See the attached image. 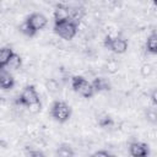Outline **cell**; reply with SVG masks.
I'll return each mask as SVG.
<instances>
[{
	"label": "cell",
	"mask_w": 157,
	"mask_h": 157,
	"mask_svg": "<svg viewBox=\"0 0 157 157\" xmlns=\"http://www.w3.org/2000/svg\"><path fill=\"white\" fill-rule=\"evenodd\" d=\"M109 157H118V156H115V155H109Z\"/></svg>",
	"instance_id": "obj_22"
},
{
	"label": "cell",
	"mask_w": 157,
	"mask_h": 157,
	"mask_svg": "<svg viewBox=\"0 0 157 157\" xmlns=\"http://www.w3.org/2000/svg\"><path fill=\"white\" fill-rule=\"evenodd\" d=\"M56 157H75V151L72 146L67 142H61L56 147Z\"/></svg>",
	"instance_id": "obj_12"
},
{
	"label": "cell",
	"mask_w": 157,
	"mask_h": 157,
	"mask_svg": "<svg viewBox=\"0 0 157 157\" xmlns=\"http://www.w3.org/2000/svg\"><path fill=\"white\" fill-rule=\"evenodd\" d=\"M103 45H104V48L112 50L115 54H124L129 48V43L125 38H123V37H110V36L104 37Z\"/></svg>",
	"instance_id": "obj_5"
},
{
	"label": "cell",
	"mask_w": 157,
	"mask_h": 157,
	"mask_svg": "<svg viewBox=\"0 0 157 157\" xmlns=\"http://www.w3.org/2000/svg\"><path fill=\"white\" fill-rule=\"evenodd\" d=\"M109 152L105 150H98L96 152H93L92 155H90V157H109Z\"/></svg>",
	"instance_id": "obj_18"
},
{
	"label": "cell",
	"mask_w": 157,
	"mask_h": 157,
	"mask_svg": "<svg viewBox=\"0 0 157 157\" xmlns=\"http://www.w3.org/2000/svg\"><path fill=\"white\" fill-rule=\"evenodd\" d=\"M129 153L131 157H148L150 146L142 141H132L129 145Z\"/></svg>",
	"instance_id": "obj_7"
},
{
	"label": "cell",
	"mask_w": 157,
	"mask_h": 157,
	"mask_svg": "<svg viewBox=\"0 0 157 157\" xmlns=\"http://www.w3.org/2000/svg\"><path fill=\"white\" fill-rule=\"evenodd\" d=\"M146 118H147V120L151 121L152 124H156V121H157L156 109H155V108H150V109H147V112H146Z\"/></svg>",
	"instance_id": "obj_17"
},
{
	"label": "cell",
	"mask_w": 157,
	"mask_h": 157,
	"mask_svg": "<svg viewBox=\"0 0 157 157\" xmlns=\"http://www.w3.org/2000/svg\"><path fill=\"white\" fill-rule=\"evenodd\" d=\"M97 124H98V126L105 129V128H108V126H112V125L114 124V120H113V118H112L109 114H105V113H104V114L98 115V118H97Z\"/></svg>",
	"instance_id": "obj_14"
},
{
	"label": "cell",
	"mask_w": 157,
	"mask_h": 157,
	"mask_svg": "<svg viewBox=\"0 0 157 157\" xmlns=\"http://www.w3.org/2000/svg\"><path fill=\"white\" fill-rule=\"evenodd\" d=\"M15 83H16L15 77L10 71H7L6 69L0 71V90H4V91L12 90Z\"/></svg>",
	"instance_id": "obj_9"
},
{
	"label": "cell",
	"mask_w": 157,
	"mask_h": 157,
	"mask_svg": "<svg viewBox=\"0 0 157 157\" xmlns=\"http://www.w3.org/2000/svg\"><path fill=\"white\" fill-rule=\"evenodd\" d=\"M151 101H152L153 105H156V104H157V99H156V90H153V91H152V94H151Z\"/></svg>",
	"instance_id": "obj_21"
},
{
	"label": "cell",
	"mask_w": 157,
	"mask_h": 157,
	"mask_svg": "<svg viewBox=\"0 0 157 157\" xmlns=\"http://www.w3.org/2000/svg\"><path fill=\"white\" fill-rule=\"evenodd\" d=\"M25 22L37 33L38 31H40V29H43V28L47 27V25H48V18H47L43 13H40V12H33V13H31L29 16L26 17Z\"/></svg>",
	"instance_id": "obj_6"
},
{
	"label": "cell",
	"mask_w": 157,
	"mask_h": 157,
	"mask_svg": "<svg viewBox=\"0 0 157 157\" xmlns=\"http://www.w3.org/2000/svg\"><path fill=\"white\" fill-rule=\"evenodd\" d=\"M152 66L150 65V64H145L142 67H141V72H142V75L144 76H150L151 74H152Z\"/></svg>",
	"instance_id": "obj_19"
},
{
	"label": "cell",
	"mask_w": 157,
	"mask_h": 157,
	"mask_svg": "<svg viewBox=\"0 0 157 157\" xmlns=\"http://www.w3.org/2000/svg\"><path fill=\"white\" fill-rule=\"evenodd\" d=\"M71 88L74 90V92L78 93L83 98H91L94 96V91L91 82L81 75H75L71 77Z\"/></svg>",
	"instance_id": "obj_4"
},
{
	"label": "cell",
	"mask_w": 157,
	"mask_h": 157,
	"mask_svg": "<svg viewBox=\"0 0 157 157\" xmlns=\"http://www.w3.org/2000/svg\"><path fill=\"white\" fill-rule=\"evenodd\" d=\"M145 48H146V52L155 55L157 54V33L153 31L146 39V43H145Z\"/></svg>",
	"instance_id": "obj_13"
},
{
	"label": "cell",
	"mask_w": 157,
	"mask_h": 157,
	"mask_svg": "<svg viewBox=\"0 0 157 157\" xmlns=\"http://www.w3.org/2000/svg\"><path fill=\"white\" fill-rule=\"evenodd\" d=\"M71 114H72V109L66 102H64V101H54L53 102V104L50 107V115L55 121L64 124L71 118Z\"/></svg>",
	"instance_id": "obj_3"
},
{
	"label": "cell",
	"mask_w": 157,
	"mask_h": 157,
	"mask_svg": "<svg viewBox=\"0 0 157 157\" xmlns=\"http://www.w3.org/2000/svg\"><path fill=\"white\" fill-rule=\"evenodd\" d=\"M54 22H61L70 20V6L66 4H56L53 12Z\"/></svg>",
	"instance_id": "obj_8"
},
{
	"label": "cell",
	"mask_w": 157,
	"mask_h": 157,
	"mask_svg": "<svg viewBox=\"0 0 157 157\" xmlns=\"http://www.w3.org/2000/svg\"><path fill=\"white\" fill-rule=\"evenodd\" d=\"M15 52L11 47H1L0 48V71L5 70L6 66H9L11 58L13 56Z\"/></svg>",
	"instance_id": "obj_10"
},
{
	"label": "cell",
	"mask_w": 157,
	"mask_h": 157,
	"mask_svg": "<svg viewBox=\"0 0 157 157\" xmlns=\"http://www.w3.org/2000/svg\"><path fill=\"white\" fill-rule=\"evenodd\" d=\"M21 65H22V59H21V56H20L17 53H15V54H13V56L11 58V60H10L9 66H10V67H12L13 70H17V69H20V67H21Z\"/></svg>",
	"instance_id": "obj_16"
},
{
	"label": "cell",
	"mask_w": 157,
	"mask_h": 157,
	"mask_svg": "<svg viewBox=\"0 0 157 157\" xmlns=\"http://www.w3.org/2000/svg\"><path fill=\"white\" fill-rule=\"evenodd\" d=\"M18 31H20L23 36L29 37V38H31V37H34V36L37 34V33H36V32H34V31H33V29H32V28H31V27H29L25 21L18 26Z\"/></svg>",
	"instance_id": "obj_15"
},
{
	"label": "cell",
	"mask_w": 157,
	"mask_h": 157,
	"mask_svg": "<svg viewBox=\"0 0 157 157\" xmlns=\"http://www.w3.org/2000/svg\"><path fill=\"white\" fill-rule=\"evenodd\" d=\"M28 157H47V156L39 150H29L28 151Z\"/></svg>",
	"instance_id": "obj_20"
},
{
	"label": "cell",
	"mask_w": 157,
	"mask_h": 157,
	"mask_svg": "<svg viewBox=\"0 0 157 157\" xmlns=\"http://www.w3.org/2000/svg\"><path fill=\"white\" fill-rule=\"evenodd\" d=\"M91 85H92V87H93L94 93L103 92V91H109V90L112 88L110 82L108 81V78H104V77H96V78L91 82Z\"/></svg>",
	"instance_id": "obj_11"
},
{
	"label": "cell",
	"mask_w": 157,
	"mask_h": 157,
	"mask_svg": "<svg viewBox=\"0 0 157 157\" xmlns=\"http://www.w3.org/2000/svg\"><path fill=\"white\" fill-rule=\"evenodd\" d=\"M40 102L39 94L36 90L34 85H27L23 87V90L21 91V93L15 98V103L17 105H22L26 108H29L33 104H37Z\"/></svg>",
	"instance_id": "obj_2"
},
{
	"label": "cell",
	"mask_w": 157,
	"mask_h": 157,
	"mask_svg": "<svg viewBox=\"0 0 157 157\" xmlns=\"http://www.w3.org/2000/svg\"><path fill=\"white\" fill-rule=\"evenodd\" d=\"M53 31L56 36L65 40H71L75 38L78 31V22L72 20H66L61 22H54Z\"/></svg>",
	"instance_id": "obj_1"
}]
</instances>
